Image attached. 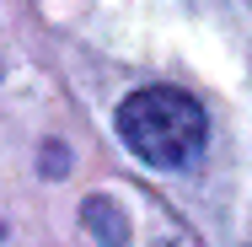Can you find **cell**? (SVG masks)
<instances>
[{
	"label": "cell",
	"mask_w": 252,
	"mask_h": 247,
	"mask_svg": "<svg viewBox=\"0 0 252 247\" xmlns=\"http://www.w3.org/2000/svg\"><path fill=\"white\" fill-rule=\"evenodd\" d=\"M118 135L151 167H183L209 135V118L188 92L177 86H145L118 107Z\"/></svg>",
	"instance_id": "cell-1"
}]
</instances>
